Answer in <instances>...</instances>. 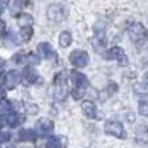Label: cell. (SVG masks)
<instances>
[{
    "label": "cell",
    "instance_id": "obj_15",
    "mask_svg": "<svg viewBox=\"0 0 148 148\" xmlns=\"http://www.w3.org/2000/svg\"><path fill=\"white\" fill-rule=\"evenodd\" d=\"M17 23L20 26V29L23 27H33L34 25V18L31 14L29 13H23V14H20L17 18Z\"/></svg>",
    "mask_w": 148,
    "mask_h": 148
},
{
    "label": "cell",
    "instance_id": "obj_13",
    "mask_svg": "<svg viewBox=\"0 0 148 148\" xmlns=\"http://www.w3.org/2000/svg\"><path fill=\"white\" fill-rule=\"evenodd\" d=\"M35 127L38 129V131H40V133L48 134V133L53 131V122L46 117H42L35 122Z\"/></svg>",
    "mask_w": 148,
    "mask_h": 148
},
{
    "label": "cell",
    "instance_id": "obj_22",
    "mask_svg": "<svg viewBox=\"0 0 148 148\" xmlns=\"http://www.w3.org/2000/svg\"><path fill=\"white\" fill-rule=\"evenodd\" d=\"M10 110H12V104L5 99L0 100V117L9 114Z\"/></svg>",
    "mask_w": 148,
    "mask_h": 148
},
{
    "label": "cell",
    "instance_id": "obj_18",
    "mask_svg": "<svg viewBox=\"0 0 148 148\" xmlns=\"http://www.w3.org/2000/svg\"><path fill=\"white\" fill-rule=\"evenodd\" d=\"M73 42V36L69 31H62L59 35V46L61 48H68Z\"/></svg>",
    "mask_w": 148,
    "mask_h": 148
},
{
    "label": "cell",
    "instance_id": "obj_8",
    "mask_svg": "<svg viewBox=\"0 0 148 148\" xmlns=\"http://www.w3.org/2000/svg\"><path fill=\"white\" fill-rule=\"evenodd\" d=\"M70 82L73 83L74 88H90V81L83 73L79 70H72L70 72Z\"/></svg>",
    "mask_w": 148,
    "mask_h": 148
},
{
    "label": "cell",
    "instance_id": "obj_10",
    "mask_svg": "<svg viewBox=\"0 0 148 148\" xmlns=\"http://www.w3.org/2000/svg\"><path fill=\"white\" fill-rule=\"evenodd\" d=\"M21 81H22V75L20 74V72H17L16 69L9 70L4 78V86L7 87L8 90H13L17 87V84L20 83Z\"/></svg>",
    "mask_w": 148,
    "mask_h": 148
},
{
    "label": "cell",
    "instance_id": "obj_30",
    "mask_svg": "<svg viewBox=\"0 0 148 148\" xmlns=\"http://www.w3.org/2000/svg\"><path fill=\"white\" fill-rule=\"evenodd\" d=\"M4 64H5V61L1 59V57H0V68H3V66H4Z\"/></svg>",
    "mask_w": 148,
    "mask_h": 148
},
{
    "label": "cell",
    "instance_id": "obj_6",
    "mask_svg": "<svg viewBox=\"0 0 148 148\" xmlns=\"http://www.w3.org/2000/svg\"><path fill=\"white\" fill-rule=\"evenodd\" d=\"M104 131L108 135L116 136L118 139H123L126 136V131L120 121H107L104 125Z\"/></svg>",
    "mask_w": 148,
    "mask_h": 148
},
{
    "label": "cell",
    "instance_id": "obj_21",
    "mask_svg": "<svg viewBox=\"0 0 148 148\" xmlns=\"http://www.w3.org/2000/svg\"><path fill=\"white\" fill-rule=\"evenodd\" d=\"M134 92L138 95H142V96H146V95H148V83H146V82H139V83H135L134 84Z\"/></svg>",
    "mask_w": 148,
    "mask_h": 148
},
{
    "label": "cell",
    "instance_id": "obj_7",
    "mask_svg": "<svg viewBox=\"0 0 148 148\" xmlns=\"http://www.w3.org/2000/svg\"><path fill=\"white\" fill-rule=\"evenodd\" d=\"M82 112L86 116L87 118H91V120H99L101 117V113L99 112L96 104H95L92 100H83L81 104Z\"/></svg>",
    "mask_w": 148,
    "mask_h": 148
},
{
    "label": "cell",
    "instance_id": "obj_19",
    "mask_svg": "<svg viewBox=\"0 0 148 148\" xmlns=\"http://www.w3.org/2000/svg\"><path fill=\"white\" fill-rule=\"evenodd\" d=\"M21 8H22V5H21L20 0H9V3H8V9L13 17H17V14L21 12Z\"/></svg>",
    "mask_w": 148,
    "mask_h": 148
},
{
    "label": "cell",
    "instance_id": "obj_28",
    "mask_svg": "<svg viewBox=\"0 0 148 148\" xmlns=\"http://www.w3.org/2000/svg\"><path fill=\"white\" fill-rule=\"evenodd\" d=\"M4 33H5V22L0 20V35H3Z\"/></svg>",
    "mask_w": 148,
    "mask_h": 148
},
{
    "label": "cell",
    "instance_id": "obj_20",
    "mask_svg": "<svg viewBox=\"0 0 148 148\" xmlns=\"http://www.w3.org/2000/svg\"><path fill=\"white\" fill-rule=\"evenodd\" d=\"M23 62L27 64L29 66H34V65H38L40 62V56L39 55H34V53H29L23 56Z\"/></svg>",
    "mask_w": 148,
    "mask_h": 148
},
{
    "label": "cell",
    "instance_id": "obj_12",
    "mask_svg": "<svg viewBox=\"0 0 148 148\" xmlns=\"http://www.w3.org/2000/svg\"><path fill=\"white\" fill-rule=\"evenodd\" d=\"M38 78H39V74L34 69L33 66H26L25 70L22 73V81L25 84H34L38 82Z\"/></svg>",
    "mask_w": 148,
    "mask_h": 148
},
{
    "label": "cell",
    "instance_id": "obj_2",
    "mask_svg": "<svg viewBox=\"0 0 148 148\" xmlns=\"http://www.w3.org/2000/svg\"><path fill=\"white\" fill-rule=\"evenodd\" d=\"M68 8L62 4H51L47 9V18L52 22H62L68 17Z\"/></svg>",
    "mask_w": 148,
    "mask_h": 148
},
{
    "label": "cell",
    "instance_id": "obj_3",
    "mask_svg": "<svg viewBox=\"0 0 148 148\" xmlns=\"http://www.w3.org/2000/svg\"><path fill=\"white\" fill-rule=\"evenodd\" d=\"M69 62L73 68H77V69L86 68L90 64V56L83 49H74L69 55Z\"/></svg>",
    "mask_w": 148,
    "mask_h": 148
},
{
    "label": "cell",
    "instance_id": "obj_17",
    "mask_svg": "<svg viewBox=\"0 0 148 148\" xmlns=\"http://www.w3.org/2000/svg\"><path fill=\"white\" fill-rule=\"evenodd\" d=\"M5 121H7V125L9 126V127L14 129V127H17V126H20L23 120L18 113H9V114L7 116V118H5Z\"/></svg>",
    "mask_w": 148,
    "mask_h": 148
},
{
    "label": "cell",
    "instance_id": "obj_1",
    "mask_svg": "<svg viewBox=\"0 0 148 148\" xmlns=\"http://www.w3.org/2000/svg\"><path fill=\"white\" fill-rule=\"evenodd\" d=\"M69 95V88H68V77L65 72L56 74L55 77V88H53V96L56 100H65Z\"/></svg>",
    "mask_w": 148,
    "mask_h": 148
},
{
    "label": "cell",
    "instance_id": "obj_29",
    "mask_svg": "<svg viewBox=\"0 0 148 148\" xmlns=\"http://www.w3.org/2000/svg\"><path fill=\"white\" fill-rule=\"evenodd\" d=\"M5 7H7V4H5V1H4V0H0V13H3V12H4Z\"/></svg>",
    "mask_w": 148,
    "mask_h": 148
},
{
    "label": "cell",
    "instance_id": "obj_9",
    "mask_svg": "<svg viewBox=\"0 0 148 148\" xmlns=\"http://www.w3.org/2000/svg\"><path fill=\"white\" fill-rule=\"evenodd\" d=\"M36 52L38 55L44 60H55L57 57L56 51L53 49V47L48 43V42H42L36 47Z\"/></svg>",
    "mask_w": 148,
    "mask_h": 148
},
{
    "label": "cell",
    "instance_id": "obj_26",
    "mask_svg": "<svg viewBox=\"0 0 148 148\" xmlns=\"http://www.w3.org/2000/svg\"><path fill=\"white\" fill-rule=\"evenodd\" d=\"M10 138V134L9 133H5V131H0V144L1 143H5L8 142Z\"/></svg>",
    "mask_w": 148,
    "mask_h": 148
},
{
    "label": "cell",
    "instance_id": "obj_23",
    "mask_svg": "<svg viewBox=\"0 0 148 148\" xmlns=\"http://www.w3.org/2000/svg\"><path fill=\"white\" fill-rule=\"evenodd\" d=\"M136 139L140 142H148V126H140L136 130Z\"/></svg>",
    "mask_w": 148,
    "mask_h": 148
},
{
    "label": "cell",
    "instance_id": "obj_25",
    "mask_svg": "<svg viewBox=\"0 0 148 148\" xmlns=\"http://www.w3.org/2000/svg\"><path fill=\"white\" fill-rule=\"evenodd\" d=\"M38 105L35 104H26V112H27V114H35L36 112H38Z\"/></svg>",
    "mask_w": 148,
    "mask_h": 148
},
{
    "label": "cell",
    "instance_id": "obj_4",
    "mask_svg": "<svg viewBox=\"0 0 148 148\" xmlns=\"http://www.w3.org/2000/svg\"><path fill=\"white\" fill-rule=\"evenodd\" d=\"M127 35L129 39L134 43H139V42L144 40L147 38V30L143 26V23L140 22H135L133 25L129 26L127 29Z\"/></svg>",
    "mask_w": 148,
    "mask_h": 148
},
{
    "label": "cell",
    "instance_id": "obj_11",
    "mask_svg": "<svg viewBox=\"0 0 148 148\" xmlns=\"http://www.w3.org/2000/svg\"><path fill=\"white\" fill-rule=\"evenodd\" d=\"M91 44L94 47V51L96 53H104L107 49V42H105V35L101 34H95L91 39Z\"/></svg>",
    "mask_w": 148,
    "mask_h": 148
},
{
    "label": "cell",
    "instance_id": "obj_5",
    "mask_svg": "<svg viewBox=\"0 0 148 148\" xmlns=\"http://www.w3.org/2000/svg\"><path fill=\"white\" fill-rule=\"evenodd\" d=\"M105 59L107 60H112V61H117L118 64L121 65H126L129 62L127 60V55H126L125 49L122 47H118V46H114L112 48L107 49L105 52Z\"/></svg>",
    "mask_w": 148,
    "mask_h": 148
},
{
    "label": "cell",
    "instance_id": "obj_16",
    "mask_svg": "<svg viewBox=\"0 0 148 148\" xmlns=\"http://www.w3.org/2000/svg\"><path fill=\"white\" fill-rule=\"evenodd\" d=\"M47 148H64L65 138L64 136H49L46 143Z\"/></svg>",
    "mask_w": 148,
    "mask_h": 148
},
{
    "label": "cell",
    "instance_id": "obj_14",
    "mask_svg": "<svg viewBox=\"0 0 148 148\" xmlns=\"http://www.w3.org/2000/svg\"><path fill=\"white\" fill-rule=\"evenodd\" d=\"M38 138V133L34 129H22L18 133V139L21 142H35Z\"/></svg>",
    "mask_w": 148,
    "mask_h": 148
},
{
    "label": "cell",
    "instance_id": "obj_24",
    "mask_svg": "<svg viewBox=\"0 0 148 148\" xmlns=\"http://www.w3.org/2000/svg\"><path fill=\"white\" fill-rule=\"evenodd\" d=\"M138 112H139V114H140V116H143V117H147L148 118V103H146V101L139 103Z\"/></svg>",
    "mask_w": 148,
    "mask_h": 148
},
{
    "label": "cell",
    "instance_id": "obj_27",
    "mask_svg": "<svg viewBox=\"0 0 148 148\" xmlns=\"http://www.w3.org/2000/svg\"><path fill=\"white\" fill-rule=\"evenodd\" d=\"M126 118H127V122H130V123L135 122V114H134V113H127Z\"/></svg>",
    "mask_w": 148,
    "mask_h": 148
}]
</instances>
